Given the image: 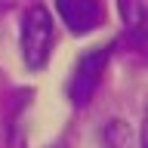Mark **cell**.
I'll list each match as a JSON object with an SVG mask.
<instances>
[{
  "instance_id": "6da1fadb",
  "label": "cell",
  "mask_w": 148,
  "mask_h": 148,
  "mask_svg": "<svg viewBox=\"0 0 148 148\" xmlns=\"http://www.w3.org/2000/svg\"><path fill=\"white\" fill-rule=\"evenodd\" d=\"M53 43H56V31H53L49 9L40 3L28 6V12L22 16V59L31 71H40L49 62Z\"/></svg>"
},
{
  "instance_id": "7a4b0ae2",
  "label": "cell",
  "mask_w": 148,
  "mask_h": 148,
  "mask_svg": "<svg viewBox=\"0 0 148 148\" xmlns=\"http://www.w3.org/2000/svg\"><path fill=\"white\" fill-rule=\"evenodd\" d=\"M108 59H111V46H92V49H86V53L77 59L71 83H68V99H71L74 105H86V102L96 96Z\"/></svg>"
},
{
  "instance_id": "3957f363",
  "label": "cell",
  "mask_w": 148,
  "mask_h": 148,
  "mask_svg": "<svg viewBox=\"0 0 148 148\" xmlns=\"http://www.w3.org/2000/svg\"><path fill=\"white\" fill-rule=\"evenodd\" d=\"M56 9L71 34H90L102 22V3L99 0H56Z\"/></svg>"
},
{
  "instance_id": "277c9868",
  "label": "cell",
  "mask_w": 148,
  "mask_h": 148,
  "mask_svg": "<svg viewBox=\"0 0 148 148\" xmlns=\"http://www.w3.org/2000/svg\"><path fill=\"white\" fill-rule=\"evenodd\" d=\"M102 142L105 148H142V142H136L133 127L127 120H108V127L102 130Z\"/></svg>"
},
{
  "instance_id": "5b68a950",
  "label": "cell",
  "mask_w": 148,
  "mask_h": 148,
  "mask_svg": "<svg viewBox=\"0 0 148 148\" xmlns=\"http://www.w3.org/2000/svg\"><path fill=\"white\" fill-rule=\"evenodd\" d=\"M120 16L133 31H136V43H142V25H145V9L139 0H120Z\"/></svg>"
},
{
  "instance_id": "8992f818",
  "label": "cell",
  "mask_w": 148,
  "mask_h": 148,
  "mask_svg": "<svg viewBox=\"0 0 148 148\" xmlns=\"http://www.w3.org/2000/svg\"><path fill=\"white\" fill-rule=\"evenodd\" d=\"M53 148H62V145H53Z\"/></svg>"
}]
</instances>
